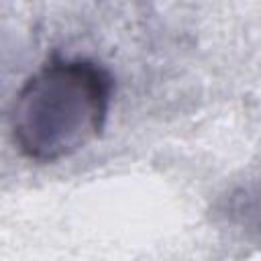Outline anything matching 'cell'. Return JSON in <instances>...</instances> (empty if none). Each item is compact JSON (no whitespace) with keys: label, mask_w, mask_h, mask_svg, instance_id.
<instances>
[{"label":"cell","mask_w":261,"mask_h":261,"mask_svg":"<svg viewBox=\"0 0 261 261\" xmlns=\"http://www.w3.org/2000/svg\"><path fill=\"white\" fill-rule=\"evenodd\" d=\"M112 82L90 61H51L20 88L12 106L18 149L37 161L67 157L106 122Z\"/></svg>","instance_id":"cell-1"}]
</instances>
